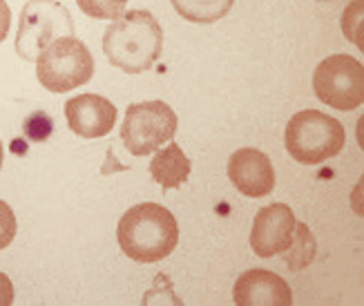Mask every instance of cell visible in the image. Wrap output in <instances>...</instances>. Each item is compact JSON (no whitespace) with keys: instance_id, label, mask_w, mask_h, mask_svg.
Wrapping results in <instances>:
<instances>
[{"instance_id":"7c38bea8","label":"cell","mask_w":364,"mask_h":306,"mask_svg":"<svg viewBox=\"0 0 364 306\" xmlns=\"http://www.w3.org/2000/svg\"><path fill=\"white\" fill-rule=\"evenodd\" d=\"M190 168H193V164H190V159L183 154V150L177 143H170V146L159 150L150 161L152 179L164 190L183 186L190 176Z\"/></svg>"},{"instance_id":"7a4b0ae2","label":"cell","mask_w":364,"mask_h":306,"mask_svg":"<svg viewBox=\"0 0 364 306\" xmlns=\"http://www.w3.org/2000/svg\"><path fill=\"white\" fill-rule=\"evenodd\" d=\"M121 250L134 262H161L177 248V219L161 204H136L125 213L117 228Z\"/></svg>"},{"instance_id":"4fadbf2b","label":"cell","mask_w":364,"mask_h":306,"mask_svg":"<svg viewBox=\"0 0 364 306\" xmlns=\"http://www.w3.org/2000/svg\"><path fill=\"white\" fill-rule=\"evenodd\" d=\"M181 19L199 25L221 21L230 11L235 0H170Z\"/></svg>"},{"instance_id":"e0dca14e","label":"cell","mask_w":364,"mask_h":306,"mask_svg":"<svg viewBox=\"0 0 364 306\" xmlns=\"http://www.w3.org/2000/svg\"><path fill=\"white\" fill-rule=\"evenodd\" d=\"M16 237V215L11 208L0 199V250L7 248Z\"/></svg>"},{"instance_id":"5bb4252c","label":"cell","mask_w":364,"mask_h":306,"mask_svg":"<svg viewBox=\"0 0 364 306\" xmlns=\"http://www.w3.org/2000/svg\"><path fill=\"white\" fill-rule=\"evenodd\" d=\"M315 257V239L313 233L309 231L306 223H295V237H293V244L289 248L287 255V262L293 270L304 268L313 262Z\"/></svg>"},{"instance_id":"ffe728a7","label":"cell","mask_w":364,"mask_h":306,"mask_svg":"<svg viewBox=\"0 0 364 306\" xmlns=\"http://www.w3.org/2000/svg\"><path fill=\"white\" fill-rule=\"evenodd\" d=\"M3 157H5L3 154V143H0V168H3Z\"/></svg>"},{"instance_id":"6da1fadb","label":"cell","mask_w":364,"mask_h":306,"mask_svg":"<svg viewBox=\"0 0 364 306\" xmlns=\"http://www.w3.org/2000/svg\"><path fill=\"white\" fill-rule=\"evenodd\" d=\"M161 25L146 9H132L119 16L103 34V52L107 60L128 74L148 72L161 56Z\"/></svg>"},{"instance_id":"5b68a950","label":"cell","mask_w":364,"mask_h":306,"mask_svg":"<svg viewBox=\"0 0 364 306\" xmlns=\"http://www.w3.org/2000/svg\"><path fill=\"white\" fill-rule=\"evenodd\" d=\"M94 74V58L85 43L74 36L54 41L36 58V76L50 92L63 94L85 85Z\"/></svg>"},{"instance_id":"8992f818","label":"cell","mask_w":364,"mask_h":306,"mask_svg":"<svg viewBox=\"0 0 364 306\" xmlns=\"http://www.w3.org/2000/svg\"><path fill=\"white\" fill-rule=\"evenodd\" d=\"M177 132V115L164 101L132 103L121 125L123 146L134 157H146L170 143Z\"/></svg>"},{"instance_id":"8fae6325","label":"cell","mask_w":364,"mask_h":306,"mask_svg":"<svg viewBox=\"0 0 364 306\" xmlns=\"http://www.w3.org/2000/svg\"><path fill=\"white\" fill-rule=\"evenodd\" d=\"M232 300L240 306H289L293 304L291 286L279 275L264 268H250L235 282Z\"/></svg>"},{"instance_id":"277c9868","label":"cell","mask_w":364,"mask_h":306,"mask_svg":"<svg viewBox=\"0 0 364 306\" xmlns=\"http://www.w3.org/2000/svg\"><path fill=\"white\" fill-rule=\"evenodd\" d=\"M74 36V23L68 7L56 0H29L21 11L16 52L23 60H36L54 41Z\"/></svg>"},{"instance_id":"ba28073f","label":"cell","mask_w":364,"mask_h":306,"mask_svg":"<svg viewBox=\"0 0 364 306\" xmlns=\"http://www.w3.org/2000/svg\"><path fill=\"white\" fill-rule=\"evenodd\" d=\"M295 215L287 204H271L259 208L252 221L250 246L257 257H273L289 250L295 237Z\"/></svg>"},{"instance_id":"d6986e66","label":"cell","mask_w":364,"mask_h":306,"mask_svg":"<svg viewBox=\"0 0 364 306\" xmlns=\"http://www.w3.org/2000/svg\"><path fill=\"white\" fill-rule=\"evenodd\" d=\"M9 25H11V11L5 0H0V43H3L9 34Z\"/></svg>"},{"instance_id":"30bf717a","label":"cell","mask_w":364,"mask_h":306,"mask_svg":"<svg viewBox=\"0 0 364 306\" xmlns=\"http://www.w3.org/2000/svg\"><path fill=\"white\" fill-rule=\"evenodd\" d=\"M228 179L246 197L259 199L275 188V170L271 159L255 148H242L228 159Z\"/></svg>"},{"instance_id":"3957f363","label":"cell","mask_w":364,"mask_h":306,"mask_svg":"<svg viewBox=\"0 0 364 306\" xmlns=\"http://www.w3.org/2000/svg\"><path fill=\"white\" fill-rule=\"evenodd\" d=\"M289 154L302 166H318L342 152L344 125L320 110H302L289 121L284 132Z\"/></svg>"},{"instance_id":"ac0fdd59","label":"cell","mask_w":364,"mask_h":306,"mask_svg":"<svg viewBox=\"0 0 364 306\" xmlns=\"http://www.w3.org/2000/svg\"><path fill=\"white\" fill-rule=\"evenodd\" d=\"M14 302V284L11 280L0 270V306H9Z\"/></svg>"},{"instance_id":"9a60e30c","label":"cell","mask_w":364,"mask_h":306,"mask_svg":"<svg viewBox=\"0 0 364 306\" xmlns=\"http://www.w3.org/2000/svg\"><path fill=\"white\" fill-rule=\"evenodd\" d=\"M76 5L81 7L83 14L92 16V19L99 21H109V19H119L123 14L128 0H76Z\"/></svg>"},{"instance_id":"9c48e42d","label":"cell","mask_w":364,"mask_h":306,"mask_svg":"<svg viewBox=\"0 0 364 306\" xmlns=\"http://www.w3.org/2000/svg\"><path fill=\"white\" fill-rule=\"evenodd\" d=\"M70 130L83 139H101L117 125L114 103L99 94H78L65 103Z\"/></svg>"},{"instance_id":"52a82bcc","label":"cell","mask_w":364,"mask_h":306,"mask_svg":"<svg viewBox=\"0 0 364 306\" xmlns=\"http://www.w3.org/2000/svg\"><path fill=\"white\" fill-rule=\"evenodd\" d=\"M315 96L328 107L355 110L364 103V68L349 54L324 58L313 74Z\"/></svg>"},{"instance_id":"2e32d148","label":"cell","mask_w":364,"mask_h":306,"mask_svg":"<svg viewBox=\"0 0 364 306\" xmlns=\"http://www.w3.org/2000/svg\"><path fill=\"white\" fill-rule=\"evenodd\" d=\"M25 134L31 139V141H45L47 137L52 134V130H54V123H52V119H50V115L47 112H43V110H38V112H34L27 121H25Z\"/></svg>"}]
</instances>
